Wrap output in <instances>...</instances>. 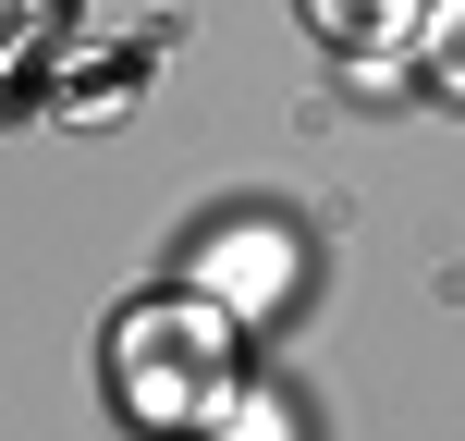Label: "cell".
<instances>
[{"label": "cell", "instance_id": "cell-1", "mask_svg": "<svg viewBox=\"0 0 465 441\" xmlns=\"http://www.w3.org/2000/svg\"><path fill=\"white\" fill-rule=\"evenodd\" d=\"M209 393H221V344H209L196 319H172V306L123 319V405H135L147 429H172V417H209Z\"/></svg>", "mask_w": 465, "mask_h": 441}, {"label": "cell", "instance_id": "cell-2", "mask_svg": "<svg viewBox=\"0 0 465 441\" xmlns=\"http://www.w3.org/2000/svg\"><path fill=\"white\" fill-rule=\"evenodd\" d=\"M209 295L282 306V295H294V246H282V233H221V246H209Z\"/></svg>", "mask_w": 465, "mask_h": 441}, {"label": "cell", "instance_id": "cell-3", "mask_svg": "<svg viewBox=\"0 0 465 441\" xmlns=\"http://www.w3.org/2000/svg\"><path fill=\"white\" fill-rule=\"evenodd\" d=\"M306 25H319L331 49H380V37H404V25H429V0H306Z\"/></svg>", "mask_w": 465, "mask_h": 441}, {"label": "cell", "instance_id": "cell-4", "mask_svg": "<svg viewBox=\"0 0 465 441\" xmlns=\"http://www.w3.org/2000/svg\"><path fill=\"white\" fill-rule=\"evenodd\" d=\"M417 74L441 98H465V0H429V49H417Z\"/></svg>", "mask_w": 465, "mask_h": 441}, {"label": "cell", "instance_id": "cell-5", "mask_svg": "<svg viewBox=\"0 0 465 441\" xmlns=\"http://www.w3.org/2000/svg\"><path fill=\"white\" fill-rule=\"evenodd\" d=\"M232 441H282V417H245V429H232Z\"/></svg>", "mask_w": 465, "mask_h": 441}]
</instances>
